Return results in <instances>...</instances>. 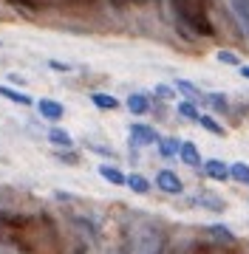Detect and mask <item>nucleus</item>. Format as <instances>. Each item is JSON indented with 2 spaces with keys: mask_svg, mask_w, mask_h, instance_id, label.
<instances>
[{
  "mask_svg": "<svg viewBox=\"0 0 249 254\" xmlns=\"http://www.w3.org/2000/svg\"><path fill=\"white\" fill-rule=\"evenodd\" d=\"M215 60H218V63H224V65H235V68H241V60L232 54V51H218V54H215Z\"/></svg>",
  "mask_w": 249,
  "mask_h": 254,
  "instance_id": "4be33fe9",
  "label": "nucleus"
},
{
  "mask_svg": "<svg viewBox=\"0 0 249 254\" xmlns=\"http://www.w3.org/2000/svg\"><path fill=\"white\" fill-rule=\"evenodd\" d=\"M0 96L14 102V105H23V108L31 105V96H28V93H20V91H14V88H9V85H0Z\"/></svg>",
  "mask_w": 249,
  "mask_h": 254,
  "instance_id": "f8f14e48",
  "label": "nucleus"
},
{
  "mask_svg": "<svg viewBox=\"0 0 249 254\" xmlns=\"http://www.w3.org/2000/svg\"><path fill=\"white\" fill-rule=\"evenodd\" d=\"M190 203H193V206H204V209H210V212H224V209H227V203H224L221 198L210 195V192H198L195 198H190Z\"/></svg>",
  "mask_w": 249,
  "mask_h": 254,
  "instance_id": "6e6552de",
  "label": "nucleus"
},
{
  "mask_svg": "<svg viewBox=\"0 0 249 254\" xmlns=\"http://www.w3.org/2000/svg\"><path fill=\"white\" fill-rule=\"evenodd\" d=\"M156 187L165 192V195H181V192H184V181H181L173 170H159Z\"/></svg>",
  "mask_w": 249,
  "mask_h": 254,
  "instance_id": "7ed1b4c3",
  "label": "nucleus"
},
{
  "mask_svg": "<svg viewBox=\"0 0 249 254\" xmlns=\"http://www.w3.org/2000/svg\"><path fill=\"white\" fill-rule=\"evenodd\" d=\"M91 102L99 110H116V108H119V99L111 96V93H91Z\"/></svg>",
  "mask_w": 249,
  "mask_h": 254,
  "instance_id": "2eb2a0df",
  "label": "nucleus"
},
{
  "mask_svg": "<svg viewBox=\"0 0 249 254\" xmlns=\"http://www.w3.org/2000/svg\"><path fill=\"white\" fill-rule=\"evenodd\" d=\"M181 161L187 164V167H204V158H201V150H198V144H193V141H184L181 144Z\"/></svg>",
  "mask_w": 249,
  "mask_h": 254,
  "instance_id": "1a4fd4ad",
  "label": "nucleus"
},
{
  "mask_svg": "<svg viewBox=\"0 0 249 254\" xmlns=\"http://www.w3.org/2000/svg\"><path fill=\"white\" fill-rule=\"evenodd\" d=\"M156 96H162V99H173L175 88H170V85H156Z\"/></svg>",
  "mask_w": 249,
  "mask_h": 254,
  "instance_id": "5701e85b",
  "label": "nucleus"
},
{
  "mask_svg": "<svg viewBox=\"0 0 249 254\" xmlns=\"http://www.w3.org/2000/svg\"><path fill=\"white\" fill-rule=\"evenodd\" d=\"M128 110L133 113V116H145L150 110V99L145 96V93H130L128 96Z\"/></svg>",
  "mask_w": 249,
  "mask_h": 254,
  "instance_id": "9d476101",
  "label": "nucleus"
},
{
  "mask_svg": "<svg viewBox=\"0 0 249 254\" xmlns=\"http://www.w3.org/2000/svg\"><path fill=\"white\" fill-rule=\"evenodd\" d=\"M212 237H218V240H224V243H235V235H232L227 226H218V223H212L210 229H207Z\"/></svg>",
  "mask_w": 249,
  "mask_h": 254,
  "instance_id": "aec40b11",
  "label": "nucleus"
},
{
  "mask_svg": "<svg viewBox=\"0 0 249 254\" xmlns=\"http://www.w3.org/2000/svg\"><path fill=\"white\" fill-rule=\"evenodd\" d=\"M37 110H40V116L48 119V122H60V119L65 116V108L57 99H40L37 102Z\"/></svg>",
  "mask_w": 249,
  "mask_h": 254,
  "instance_id": "39448f33",
  "label": "nucleus"
},
{
  "mask_svg": "<svg viewBox=\"0 0 249 254\" xmlns=\"http://www.w3.org/2000/svg\"><path fill=\"white\" fill-rule=\"evenodd\" d=\"M230 9L235 23L241 26V31L249 37V0H230Z\"/></svg>",
  "mask_w": 249,
  "mask_h": 254,
  "instance_id": "20e7f679",
  "label": "nucleus"
},
{
  "mask_svg": "<svg viewBox=\"0 0 249 254\" xmlns=\"http://www.w3.org/2000/svg\"><path fill=\"white\" fill-rule=\"evenodd\" d=\"M48 68H51V71H71V65L60 63V60H51V63H48Z\"/></svg>",
  "mask_w": 249,
  "mask_h": 254,
  "instance_id": "b1692460",
  "label": "nucleus"
},
{
  "mask_svg": "<svg viewBox=\"0 0 249 254\" xmlns=\"http://www.w3.org/2000/svg\"><path fill=\"white\" fill-rule=\"evenodd\" d=\"M136 254H165V237H162V232H156V229H150V226L142 229V235L136 237Z\"/></svg>",
  "mask_w": 249,
  "mask_h": 254,
  "instance_id": "f257e3e1",
  "label": "nucleus"
},
{
  "mask_svg": "<svg viewBox=\"0 0 249 254\" xmlns=\"http://www.w3.org/2000/svg\"><path fill=\"white\" fill-rule=\"evenodd\" d=\"M48 141L54 147H60V150H71V147H74V138L68 136L63 127H51V130H48Z\"/></svg>",
  "mask_w": 249,
  "mask_h": 254,
  "instance_id": "9b49d317",
  "label": "nucleus"
},
{
  "mask_svg": "<svg viewBox=\"0 0 249 254\" xmlns=\"http://www.w3.org/2000/svg\"><path fill=\"white\" fill-rule=\"evenodd\" d=\"M178 113L184 119H190V122H198V119H201V110H198V105H195L193 99L181 102V105H178Z\"/></svg>",
  "mask_w": 249,
  "mask_h": 254,
  "instance_id": "a211bd4d",
  "label": "nucleus"
},
{
  "mask_svg": "<svg viewBox=\"0 0 249 254\" xmlns=\"http://www.w3.org/2000/svg\"><path fill=\"white\" fill-rule=\"evenodd\" d=\"M99 175L113 187H128V175L122 173L116 164H99Z\"/></svg>",
  "mask_w": 249,
  "mask_h": 254,
  "instance_id": "423d86ee",
  "label": "nucleus"
},
{
  "mask_svg": "<svg viewBox=\"0 0 249 254\" xmlns=\"http://www.w3.org/2000/svg\"><path fill=\"white\" fill-rule=\"evenodd\" d=\"M128 190L136 192V195H148V192H150V181L145 178V175L130 173V175H128Z\"/></svg>",
  "mask_w": 249,
  "mask_h": 254,
  "instance_id": "ddd939ff",
  "label": "nucleus"
},
{
  "mask_svg": "<svg viewBox=\"0 0 249 254\" xmlns=\"http://www.w3.org/2000/svg\"><path fill=\"white\" fill-rule=\"evenodd\" d=\"M198 125L207 130V133H212V136H224V127L218 125V119H212V116H201L198 119Z\"/></svg>",
  "mask_w": 249,
  "mask_h": 254,
  "instance_id": "6ab92c4d",
  "label": "nucleus"
},
{
  "mask_svg": "<svg viewBox=\"0 0 249 254\" xmlns=\"http://www.w3.org/2000/svg\"><path fill=\"white\" fill-rule=\"evenodd\" d=\"M207 102H210L215 110H221V113H227V110H230V102H227V96H224V93H207Z\"/></svg>",
  "mask_w": 249,
  "mask_h": 254,
  "instance_id": "412c9836",
  "label": "nucleus"
},
{
  "mask_svg": "<svg viewBox=\"0 0 249 254\" xmlns=\"http://www.w3.org/2000/svg\"><path fill=\"white\" fill-rule=\"evenodd\" d=\"M204 173L212 181H227L230 178V164L218 161V158H210V161H204Z\"/></svg>",
  "mask_w": 249,
  "mask_h": 254,
  "instance_id": "0eeeda50",
  "label": "nucleus"
},
{
  "mask_svg": "<svg viewBox=\"0 0 249 254\" xmlns=\"http://www.w3.org/2000/svg\"><path fill=\"white\" fill-rule=\"evenodd\" d=\"M241 76H247L249 79V65H241Z\"/></svg>",
  "mask_w": 249,
  "mask_h": 254,
  "instance_id": "a878e982",
  "label": "nucleus"
},
{
  "mask_svg": "<svg viewBox=\"0 0 249 254\" xmlns=\"http://www.w3.org/2000/svg\"><path fill=\"white\" fill-rule=\"evenodd\" d=\"M181 144L184 141H178V138H162L159 141V153L165 155V158H173V155L181 153Z\"/></svg>",
  "mask_w": 249,
  "mask_h": 254,
  "instance_id": "dca6fc26",
  "label": "nucleus"
},
{
  "mask_svg": "<svg viewBox=\"0 0 249 254\" xmlns=\"http://www.w3.org/2000/svg\"><path fill=\"white\" fill-rule=\"evenodd\" d=\"M9 79H11V82H17V85H23V82H26L23 76H17V73H9Z\"/></svg>",
  "mask_w": 249,
  "mask_h": 254,
  "instance_id": "393cba45",
  "label": "nucleus"
},
{
  "mask_svg": "<svg viewBox=\"0 0 249 254\" xmlns=\"http://www.w3.org/2000/svg\"><path fill=\"white\" fill-rule=\"evenodd\" d=\"M230 178L241 187H249V164L238 161V164H230Z\"/></svg>",
  "mask_w": 249,
  "mask_h": 254,
  "instance_id": "4468645a",
  "label": "nucleus"
},
{
  "mask_svg": "<svg viewBox=\"0 0 249 254\" xmlns=\"http://www.w3.org/2000/svg\"><path fill=\"white\" fill-rule=\"evenodd\" d=\"M130 141L136 147H150V144H159L162 141V136H159L156 130L150 125H130Z\"/></svg>",
  "mask_w": 249,
  "mask_h": 254,
  "instance_id": "f03ea898",
  "label": "nucleus"
},
{
  "mask_svg": "<svg viewBox=\"0 0 249 254\" xmlns=\"http://www.w3.org/2000/svg\"><path fill=\"white\" fill-rule=\"evenodd\" d=\"M175 88L184 93L187 99H193V102H195V99H207V96H204V93L198 91V88H195L193 82H187V79H178V82H175Z\"/></svg>",
  "mask_w": 249,
  "mask_h": 254,
  "instance_id": "f3484780",
  "label": "nucleus"
}]
</instances>
